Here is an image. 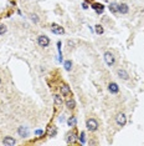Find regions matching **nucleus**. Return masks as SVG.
<instances>
[{
  "instance_id": "20",
  "label": "nucleus",
  "mask_w": 144,
  "mask_h": 146,
  "mask_svg": "<svg viewBox=\"0 0 144 146\" xmlns=\"http://www.w3.org/2000/svg\"><path fill=\"white\" fill-rule=\"evenodd\" d=\"M103 31H104V30H103V28H102V25H97L96 26V33L98 34V35H102Z\"/></svg>"
},
{
  "instance_id": "17",
  "label": "nucleus",
  "mask_w": 144,
  "mask_h": 146,
  "mask_svg": "<svg viewBox=\"0 0 144 146\" xmlns=\"http://www.w3.org/2000/svg\"><path fill=\"white\" fill-rule=\"evenodd\" d=\"M109 10H111L112 13H118V4L111 3V4H109Z\"/></svg>"
},
{
  "instance_id": "9",
  "label": "nucleus",
  "mask_w": 144,
  "mask_h": 146,
  "mask_svg": "<svg viewBox=\"0 0 144 146\" xmlns=\"http://www.w3.org/2000/svg\"><path fill=\"white\" fill-rule=\"evenodd\" d=\"M108 90H109V92H112V94H117V92L119 91V88H118V85H117L115 82H111V84L108 85Z\"/></svg>"
},
{
  "instance_id": "5",
  "label": "nucleus",
  "mask_w": 144,
  "mask_h": 146,
  "mask_svg": "<svg viewBox=\"0 0 144 146\" xmlns=\"http://www.w3.org/2000/svg\"><path fill=\"white\" fill-rule=\"evenodd\" d=\"M51 31H52L54 34H57V35H62V34L65 33V29H63L62 26L57 25V24H52V26H51Z\"/></svg>"
},
{
  "instance_id": "23",
  "label": "nucleus",
  "mask_w": 144,
  "mask_h": 146,
  "mask_svg": "<svg viewBox=\"0 0 144 146\" xmlns=\"http://www.w3.org/2000/svg\"><path fill=\"white\" fill-rule=\"evenodd\" d=\"M31 20H34V23H38V16L36 14H31Z\"/></svg>"
},
{
  "instance_id": "11",
  "label": "nucleus",
  "mask_w": 144,
  "mask_h": 146,
  "mask_svg": "<svg viewBox=\"0 0 144 146\" xmlns=\"http://www.w3.org/2000/svg\"><path fill=\"white\" fill-rule=\"evenodd\" d=\"M92 9L96 10L97 14H101V13H103V10H104V6L102 5V4H92Z\"/></svg>"
},
{
  "instance_id": "19",
  "label": "nucleus",
  "mask_w": 144,
  "mask_h": 146,
  "mask_svg": "<svg viewBox=\"0 0 144 146\" xmlns=\"http://www.w3.org/2000/svg\"><path fill=\"white\" fill-rule=\"evenodd\" d=\"M65 69H66L67 71H70V70L72 69V61H70V60H67V61L65 62Z\"/></svg>"
},
{
  "instance_id": "16",
  "label": "nucleus",
  "mask_w": 144,
  "mask_h": 146,
  "mask_svg": "<svg viewBox=\"0 0 144 146\" xmlns=\"http://www.w3.org/2000/svg\"><path fill=\"white\" fill-rule=\"evenodd\" d=\"M54 101H55V105L57 107L62 105V97L58 96V95H55V96H54Z\"/></svg>"
},
{
  "instance_id": "8",
  "label": "nucleus",
  "mask_w": 144,
  "mask_h": 146,
  "mask_svg": "<svg viewBox=\"0 0 144 146\" xmlns=\"http://www.w3.org/2000/svg\"><path fill=\"white\" fill-rule=\"evenodd\" d=\"M118 11H119V13H122V14H127V13L129 11V8H128V5H127V4L122 3V4H118Z\"/></svg>"
},
{
  "instance_id": "25",
  "label": "nucleus",
  "mask_w": 144,
  "mask_h": 146,
  "mask_svg": "<svg viewBox=\"0 0 144 146\" xmlns=\"http://www.w3.org/2000/svg\"><path fill=\"white\" fill-rule=\"evenodd\" d=\"M82 9H88V5H87V3H82Z\"/></svg>"
},
{
  "instance_id": "12",
  "label": "nucleus",
  "mask_w": 144,
  "mask_h": 146,
  "mask_svg": "<svg viewBox=\"0 0 144 146\" xmlns=\"http://www.w3.org/2000/svg\"><path fill=\"white\" fill-rule=\"evenodd\" d=\"M16 141H15V139H12L11 136H6V137H4V140H3V144L4 145H14Z\"/></svg>"
},
{
  "instance_id": "27",
  "label": "nucleus",
  "mask_w": 144,
  "mask_h": 146,
  "mask_svg": "<svg viewBox=\"0 0 144 146\" xmlns=\"http://www.w3.org/2000/svg\"><path fill=\"white\" fill-rule=\"evenodd\" d=\"M0 84H1V80H0Z\"/></svg>"
},
{
  "instance_id": "18",
  "label": "nucleus",
  "mask_w": 144,
  "mask_h": 146,
  "mask_svg": "<svg viewBox=\"0 0 144 146\" xmlns=\"http://www.w3.org/2000/svg\"><path fill=\"white\" fill-rule=\"evenodd\" d=\"M67 124H68V126H70V127H73L75 125H76V117L71 116V117H70V119L67 120Z\"/></svg>"
},
{
  "instance_id": "2",
  "label": "nucleus",
  "mask_w": 144,
  "mask_h": 146,
  "mask_svg": "<svg viewBox=\"0 0 144 146\" xmlns=\"http://www.w3.org/2000/svg\"><path fill=\"white\" fill-rule=\"evenodd\" d=\"M104 61H106V64L108 65V66H113L114 62H115L114 55H113L112 53H109V51L104 53Z\"/></svg>"
},
{
  "instance_id": "26",
  "label": "nucleus",
  "mask_w": 144,
  "mask_h": 146,
  "mask_svg": "<svg viewBox=\"0 0 144 146\" xmlns=\"http://www.w3.org/2000/svg\"><path fill=\"white\" fill-rule=\"evenodd\" d=\"M58 120H60V122H63V121H65V117H63V116H61L60 119H58Z\"/></svg>"
},
{
  "instance_id": "21",
  "label": "nucleus",
  "mask_w": 144,
  "mask_h": 146,
  "mask_svg": "<svg viewBox=\"0 0 144 146\" xmlns=\"http://www.w3.org/2000/svg\"><path fill=\"white\" fill-rule=\"evenodd\" d=\"M80 142L81 144H85L86 141H85V132H81V135H80Z\"/></svg>"
},
{
  "instance_id": "13",
  "label": "nucleus",
  "mask_w": 144,
  "mask_h": 146,
  "mask_svg": "<svg viewBox=\"0 0 144 146\" xmlns=\"http://www.w3.org/2000/svg\"><path fill=\"white\" fill-rule=\"evenodd\" d=\"M60 90H61V94H62V95H65V96H67V95L71 94V89L68 88V85H62Z\"/></svg>"
},
{
  "instance_id": "14",
  "label": "nucleus",
  "mask_w": 144,
  "mask_h": 146,
  "mask_svg": "<svg viewBox=\"0 0 144 146\" xmlns=\"http://www.w3.org/2000/svg\"><path fill=\"white\" fill-rule=\"evenodd\" d=\"M57 134V130H56V127L55 126H50L48 127V130H47V135L50 137H52V136H55Z\"/></svg>"
},
{
  "instance_id": "3",
  "label": "nucleus",
  "mask_w": 144,
  "mask_h": 146,
  "mask_svg": "<svg viewBox=\"0 0 144 146\" xmlns=\"http://www.w3.org/2000/svg\"><path fill=\"white\" fill-rule=\"evenodd\" d=\"M37 44L40 46H42V48H46V46H48V44H50V39H48L46 35H40L37 38Z\"/></svg>"
},
{
  "instance_id": "7",
  "label": "nucleus",
  "mask_w": 144,
  "mask_h": 146,
  "mask_svg": "<svg viewBox=\"0 0 144 146\" xmlns=\"http://www.w3.org/2000/svg\"><path fill=\"white\" fill-rule=\"evenodd\" d=\"M18 132H19V135L21 137H28L29 136V129H28V127H24V126L19 127Z\"/></svg>"
},
{
  "instance_id": "10",
  "label": "nucleus",
  "mask_w": 144,
  "mask_h": 146,
  "mask_svg": "<svg viewBox=\"0 0 144 146\" xmlns=\"http://www.w3.org/2000/svg\"><path fill=\"white\" fill-rule=\"evenodd\" d=\"M66 141H67V144H73V142L76 141V135H75V132H68L67 135H66Z\"/></svg>"
},
{
  "instance_id": "15",
  "label": "nucleus",
  "mask_w": 144,
  "mask_h": 146,
  "mask_svg": "<svg viewBox=\"0 0 144 146\" xmlns=\"http://www.w3.org/2000/svg\"><path fill=\"white\" fill-rule=\"evenodd\" d=\"M66 106H67V109H75V106H76L75 100L73 99H68L67 101H66Z\"/></svg>"
},
{
  "instance_id": "22",
  "label": "nucleus",
  "mask_w": 144,
  "mask_h": 146,
  "mask_svg": "<svg viewBox=\"0 0 144 146\" xmlns=\"http://www.w3.org/2000/svg\"><path fill=\"white\" fill-rule=\"evenodd\" d=\"M5 31H6V26L5 25H0V35L5 34Z\"/></svg>"
},
{
  "instance_id": "1",
  "label": "nucleus",
  "mask_w": 144,
  "mask_h": 146,
  "mask_svg": "<svg viewBox=\"0 0 144 146\" xmlns=\"http://www.w3.org/2000/svg\"><path fill=\"white\" fill-rule=\"evenodd\" d=\"M86 126L87 129L89 130V131H96L97 129H98V122H97L96 119H88L86 121Z\"/></svg>"
},
{
  "instance_id": "4",
  "label": "nucleus",
  "mask_w": 144,
  "mask_h": 146,
  "mask_svg": "<svg viewBox=\"0 0 144 146\" xmlns=\"http://www.w3.org/2000/svg\"><path fill=\"white\" fill-rule=\"evenodd\" d=\"M115 121H117V124L119 125V126H124L125 122H127V117L123 112H121V114H118L117 117H115Z\"/></svg>"
},
{
  "instance_id": "6",
  "label": "nucleus",
  "mask_w": 144,
  "mask_h": 146,
  "mask_svg": "<svg viewBox=\"0 0 144 146\" xmlns=\"http://www.w3.org/2000/svg\"><path fill=\"white\" fill-rule=\"evenodd\" d=\"M117 75H118V78L123 79V80H128V79H129V75H128V72L125 71L124 69H119V70L117 71Z\"/></svg>"
},
{
  "instance_id": "24",
  "label": "nucleus",
  "mask_w": 144,
  "mask_h": 146,
  "mask_svg": "<svg viewBox=\"0 0 144 146\" xmlns=\"http://www.w3.org/2000/svg\"><path fill=\"white\" fill-rule=\"evenodd\" d=\"M35 134L40 136V135H44V131H42V130H36V131H35Z\"/></svg>"
}]
</instances>
